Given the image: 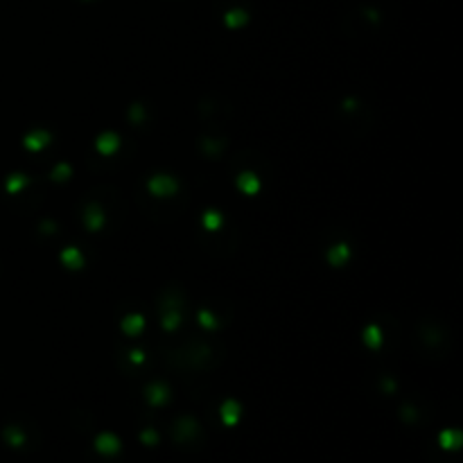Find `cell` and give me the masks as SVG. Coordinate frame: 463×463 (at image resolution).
Returning a JSON list of instances; mask_svg holds the SVG:
<instances>
[{
    "instance_id": "6da1fadb",
    "label": "cell",
    "mask_w": 463,
    "mask_h": 463,
    "mask_svg": "<svg viewBox=\"0 0 463 463\" xmlns=\"http://www.w3.org/2000/svg\"><path fill=\"white\" fill-rule=\"evenodd\" d=\"M97 447H100V450H106V452H113L117 447V443L113 441L111 436H102L100 441H97Z\"/></svg>"
}]
</instances>
